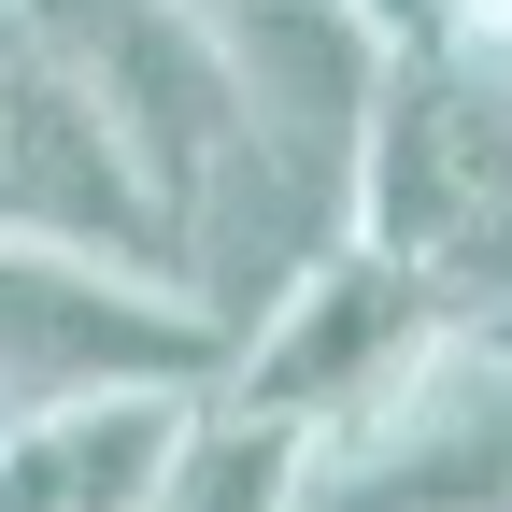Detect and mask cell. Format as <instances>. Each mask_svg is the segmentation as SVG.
I'll return each instance as SVG.
<instances>
[{
	"label": "cell",
	"mask_w": 512,
	"mask_h": 512,
	"mask_svg": "<svg viewBox=\"0 0 512 512\" xmlns=\"http://www.w3.org/2000/svg\"><path fill=\"white\" fill-rule=\"evenodd\" d=\"M498 200H512V114L498 57H399L370 72L356 157H342V242L441 285L456 313H498Z\"/></svg>",
	"instance_id": "6da1fadb"
},
{
	"label": "cell",
	"mask_w": 512,
	"mask_h": 512,
	"mask_svg": "<svg viewBox=\"0 0 512 512\" xmlns=\"http://www.w3.org/2000/svg\"><path fill=\"white\" fill-rule=\"evenodd\" d=\"M456 328H484V313H456L441 285H413V271H384V256L342 242V256H313V271L228 342L214 413H256V427H285V441L328 456V441H356Z\"/></svg>",
	"instance_id": "7a4b0ae2"
},
{
	"label": "cell",
	"mask_w": 512,
	"mask_h": 512,
	"mask_svg": "<svg viewBox=\"0 0 512 512\" xmlns=\"http://www.w3.org/2000/svg\"><path fill=\"white\" fill-rule=\"evenodd\" d=\"M214 370H228V342L171 285L0 242V399L15 413H57V399H214Z\"/></svg>",
	"instance_id": "3957f363"
},
{
	"label": "cell",
	"mask_w": 512,
	"mask_h": 512,
	"mask_svg": "<svg viewBox=\"0 0 512 512\" xmlns=\"http://www.w3.org/2000/svg\"><path fill=\"white\" fill-rule=\"evenodd\" d=\"M0 242L100 256V271L171 285V242H157V214H143V185L114 171L100 114H86V100H72V72L29 43L15 0H0Z\"/></svg>",
	"instance_id": "277c9868"
},
{
	"label": "cell",
	"mask_w": 512,
	"mask_h": 512,
	"mask_svg": "<svg viewBox=\"0 0 512 512\" xmlns=\"http://www.w3.org/2000/svg\"><path fill=\"white\" fill-rule=\"evenodd\" d=\"M200 399H57L0 427V512H143Z\"/></svg>",
	"instance_id": "5b68a950"
},
{
	"label": "cell",
	"mask_w": 512,
	"mask_h": 512,
	"mask_svg": "<svg viewBox=\"0 0 512 512\" xmlns=\"http://www.w3.org/2000/svg\"><path fill=\"white\" fill-rule=\"evenodd\" d=\"M143 512H313V441H285V427H256V413H214V399H200Z\"/></svg>",
	"instance_id": "8992f818"
},
{
	"label": "cell",
	"mask_w": 512,
	"mask_h": 512,
	"mask_svg": "<svg viewBox=\"0 0 512 512\" xmlns=\"http://www.w3.org/2000/svg\"><path fill=\"white\" fill-rule=\"evenodd\" d=\"M0 427H15V399H0Z\"/></svg>",
	"instance_id": "52a82bcc"
}]
</instances>
